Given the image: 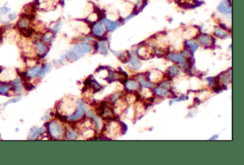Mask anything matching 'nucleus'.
Wrapping results in <instances>:
<instances>
[{
    "label": "nucleus",
    "instance_id": "nucleus-1",
    "mask_svg": "<svg viewBox=\"0 0 244 165\" xmlns=\"http://www.w3.org/2000/svg\"><path fill=\"white\" fill-rule=\"evenodd\" d=\"M48 130L52 138L59 139L64 136V127L57 121H52L48 124Z\"/></svg>",
    "mask_w": 244,
    "mask_h": 165
},
{
    "label": "nucleus",
    "instance_id": "nucleus-2",
    "mask_svg": "<svg viewBox=\"0 0 244 165\" xmlns=\"http://www.w3.org/2000/svg\"><path fill=\"white\" fill-rule=\"evenodd\" d=\"M74 50L78 52L80 54L90 53H92L93 50V46L88 42H78L75 44Z\"/></svg>",
    "mask_w": 244,
    "mask_h": 165
},
{
    "label": "nucleus",
    "instance_id": "nucleus-3",
    "mask_svg": "<svg viewBox=\"0 0 244 165\" xmlns=\"http://www.w3.org/2000/svg\"><path fill=\"white\" fill-rule=\"evenodd\" d=\"M34 49L35 53H37L40 57L45 55L48 51V47L47 44L39 40H35L34 42Z\"/></svg>",
    "mask_w": 244,
    "mask_h": 165
},
{
    "label": "nucleus",
    "instance_id": "nucleus-4",
    "mask_svg": "<svg viewBox=\"0 0 244 165\" xmlns=\"http://www.w3.org/2000/svg\"><path fill=\"white\" fill-rule=\"evenodd\" d=\"M92 34L97 37H102L105 34V31L103 24L101 22H98L92 25Z\"/></svg>",
    "mask_w": 244,
    "mask_h": 165
},
{
    "label": "nucleus",
    "instance_id": "nucleus-5",
    "mask_svg": "<svg viewBox=\"0 0 244 165\" xmlns=\"http://www.w3.org/2000/svg\"><path fill=\"white\" fill-rule=\"evenodd\" d=\"M86 110V107L84 105L83 103L82 102H79V106H78V108L76 112L73 113V114L70 115V116L68 117V119L70 121H75L79 119L80 118L82 117L84 114V112Z\"/></svg>",
    "mask_w": 244,
    "mask_h": 165
},
{
    "label": "nucleus",
    "instance_id": "nucleus-6",
    "mask_svg": "<svg viewBox=\"0 0 244 165\" xmlns=\"http://www.w3.org/2000/svg\"><path fill=\"white\" fill-rule=\"evenodd\" d=\"M17 26L18 29L20 30H25V29H27L31 27V19L30 17L28 16H23L22 18L19 20V21L17 23Z\"/></svg>",
    "mask_w": 244,
    "mask_h": 165
},
{
    "label": "nucleus",
    "instance_id": "nucleus-7",
    "mask_svg": "<svg viewBox=\"0 0 244 165\" xmlns=\"http://www.w3.org/2000/svg\"><path fill=\"white\" fill-rule=\"evenodd\" d=\"M102 24L105 25V28L108 31L112 32L116 30L118 27L120 26V22L118 21H112V20H109L108 18H104L102 20Z\"/></svg>",
    "mask_w": 244,
    "mask_h": 165
},
{
    "label": "nucleus",
    "instance_id": "nucleus-8",
    "mask_svg": "<svg viewBox=\"0 0 244 165\" xmlns=\"http://www.w3.org/2000/svg\"><path fill=\"white\" fill-rule=\"evenodd\" d=\"M218 10L223 14H231L232 9L231 5L228 3V0H222L218 7Z\"/></svg>",
    "mask_w": 244,
    "mask_h": 165
},
{
    "label": "nucleus",
    "instance_id": "nucleus-9",
    "mask_svg": "<svg viewBox=\"0 0 244 165\" xmlns=\"http://www.w3.org/2000/svg\"><path fill=\"white\" fill-rule=\"evenodd\" d=\"M197 40H198V43L203 46H210L211 44H212L213 42V38L211 36L204 34L198 36Z\"/></svg>",
    "mask_w": 244,
    "mask_h": 165
},
{
    "label": "nucleus",
    "instance_id": "nucleus-10",
    "mask_svg": "<svg viewBox=\"0 0 244 165\" xmlns=\"http://www.w3.org/2000/svg\"><path fill=\"white\" fill-rule=\"evenodd\" d=\"M37 4L41 9L49 10L54 7L53 0H37Z\"/></svg>",
    "mask_w": 244,
    "mask_h": 165
},
{
    "label": "nucleus",
    "instance_id": "nucleus-11",
    "mask_svg": "<svg viewBox=\"0 0 244 165\" xmlns=\"http://www.w3.org/2000/svg\"><path fill=\"white\" fill-rule=\"evenodd\" d=\"M168 57H169L170 60H172L174 62L182 63V64H184L185 63V56L183 55L180 54V53H172V54L169 55Z\"/></svg>",
    "mask_w": 244,
    "mask_h": 165
},
{
    "label": "nucleus",
    "instance_id": "nucleus-12",
    "mask_svg": "<svg viewBox=\"0 0 244 165\" xmlns=\"http://www.w3.org/2000/svg\"><path fill=\"white\" fill-rule=\"evenodd\" d=\"M81 57V54L78 53L75 50H70L65 55V57L69 61H76L79 60Z\"/></svg>",
    "mask_w": 244,
    "mask_h": 165
},
{
    "label": "nucleus",
    "instance_id": "nucleus-13",
    "mask_svg": "<svg viewBox=\"0 0 244 165\" xmlns=\"http://www.w3.org/2000/svg\"><path fill=\"white\" fill-rule=\"evenodd\" d=\"M97 50L104 55H107L108 53V46L107 42L105 41H100L97 43Z\"/></svg>",
    "mask_w": 244,
    "mask_h": 165
},
{
    "label": "nucleus",
    "instance_id": "nucleus-14",
    "mask_svg": "<svg viewBox=\"0 0 244 165\" xmlns=\"http://www.w3.org/2000/svg\"><path fill=\"white\" fill-rule=\"evenodd\" d=\"M41 70H42V69H41L40 66H35L33 68L28 70L27 73V75L29 77H31V78L37 77V76H38L40 74Z\"/></svg>",
    "mask_w": 244,
    "mask_h": 165
},
{
    "label": "nucleus",
    "instance_id": "nucleus-15",
    "mask_svg": "<svg viewBox=\"0 0 244 165\" xmlns=\"http://www.w3.org/2000/svg\"><path fill=\"white\" fill-rule=\"evenodd\" d=\"M54 38V33L53 32H47L42 35V40L43 42L45 44H49L52 41Z\"/></svg>",
    "mask_w": 244,
    "mask_h": 165
},
{
    "label": "nucleus",
    "instance_id": "nucleus-16",
    "mask_svg": "<svg viewBox=\"0 0 244 165\" xmlns=\"http://www.w3.org/2000/svg\"><path fill=\"white\" fill-rule=\"evenodd\" d=\"M214 34L215 36L218 37H221V38H225V37H228V34L227 33V32H225V30H223L221 27H216L214 30Z\"/></svg>",
    "mask_w": 244,
    "mask_h": 165
},
{
    "label": "nucleus",
    "instance_id": "nucleus-17",
    "mask_svg": "<svg viewBox=\"0 0 244 165\" xmlns=\"http://www.w3.org/2000/svg\"><path fill=\"white\" fill-rule=\"evenodd\" d=\"M151 53V50L150 47H145V46H142V47H140L138 50V54L139 55L140 57H144V56L149 55Z\"/></svg>",
    "mask_w": 244,
    "mask_h": 165
},
{
    "label": "nucleus",
    "instance_id": "nucleus-18",
    "mask_svg": "<svg viewBox=\"0 0 244 165\" xmlns=\"http://www.w3.org/2000/svg\"><path fill=\"white\" fill-rule=\"evenodd\" d=\"M74 107H75V106H74L73 102L71 101L64 102L63 105H62V108H63L64 110H65L66 113H72V110H70V108L74 110Z\"/></svg>",
    "mask_w": 244,
    "mask_h": 165
},
{
    "label": "nucleus",
    "instance_id": "nucleus-19",
    "mask_svg": "<svg viewBox=\"0 0 244 165\" xmlns=\"http://www.w3.org/2000/svg\"><path fill=\"white\" fill-rule=\"evenodd\" d=\"M186 44L188 45V47L191 49L192 53L195 52V50H197V49L199 47V44L197 42H195L193 41V40H187Z\"/></svg>",
    "mask_w": 244,
    "mask_h": 165
},
{
    "label": "nucleus",
    "instance_id": "nucleus-20",
    "mask_svg": "<svg viewBox=\"0 0 244 165\" xmlns=\"http://www.w3.org/2000/svg\"><path fill=\"white\" fill-rule=\"evenodd\" d=\"M61 27H62V22L61 20L56 22L52 24V25L50 26V29L52 30V32H59V30H60Z\"/></svg>",
    "mask_w": 244,
    "mask_h": 165
},
{
    "label": "nucleus",
    "instance_id": "nucleus-21",
    "mask_svg": "<svg viewBox=\"0 0 244 165\" xmlns=\"http://www.w3.org/2000/svg\"><path fill=\"white\" fill-rule=\"evenodd\" d=\"M13 84L17 93H21L22 91V83H21V80L19 78H17L13 82Z\"/></svg>",
    "mask_w": 244,
    "mask_h": 165
},
{
    "label": "nucleus",
    "instance_id": "nucleus-22",
    "mask_svg": "<svg viewBox=\"0 0 244 165\" xmlns=\"http://www.w3.org/2000/svg\"><path fill=\"white\" fill-rule=\"evenodd\" d=\"M196 34L197 30L195 28H193L187 30V31L184 33V36H185V38H191V37H193Z\"/></svg>",
    "mask_w": 244,
    "mask_h": 165
},
{
    "label": "nucleus",
    "instance_id": "nucleus-23",
    "mask_svg": "<svg viewBox=\"0 0 244 165\" xmlns=\"http://www.w3.org/2000/svg\"><path fill=\"white\" fill-rule=\"evenodd\" d=\"M126 87L128 90H135L138 89V83H135V81L132 80H130L126 83Z\"/></svg>",
    "mask_w": 244,
    "mask_h": 165
},
{
    "label": "nucleus",
    "instance_id": "nucleus-24",
    "mask_svg": "<svg viewBox=\"0 0 244 165\" xmlns=\"http://www.w3.org/2000/svg\"><path fill=\"white\" fill-rule=\"evenodd\" d=\"M11 86L9 85H2L0 84V94L5 95L9 91Z\"/></svg>",
    "mask_w": 244,
    "mask_h": 165
},
{
    "label": "nucleus",
    "instance_id": "nucleus-25",
    "mask_svg": "<svg viewBox=\"0 0 244 165\" xmlns=\"http://www.w3.org/2000/svg\"><path fill=\"white\" fill-rule=\"evenodd\" d=\"M130 65L132 66L133 68L138 69L141 66V63L138 59L135 58V57H132L130 60Z\"/></svg>",
    "mask_w": 244,
    "mask_h": 165
},
{
    "label": "nucleus",
    "instance_id": "nucleus-26",
    "mask_svg": "<svg viewBox=\"0 0 244 165\" xmlns=\"http://www.w3.org/2000/svg\"><path fill=\"white\" fill-rule=\"evenodd\" d=\"M51 64H49V63H47V65H45V67H44V69L42 70H41L40 72V74H39V75H40V77H44L45 76V75L47 73H48V72L49 71V70H51Z\"/></svg>",
    "mask_w": 244,
    "mask_h": 165
},
{
    "label": "nucleus",
    "instance_id": "nucleus-27",
    "mask_svg": "<svg viewBox=\"0 0 244 165\" xmlns=\"http://www.w3.org/2000/svg\"><path fill=\"white\" fill-rule=\"evenodd\" d=\"M45 131V127L40 128V129H38V130H37L36 131H35V133H34V134L32 135V139H36L37 137H38V136H40V135L42 134V133H43Z\"/></svg>",
    "mask_w": 244,
    "mask_h": 165
},
{
    "label": "nucleus",
    "instance_id": "nucleus-28",
    "mask_svg": "<svg viewBox=\"0 0 244 165\" xmlns=\"http://www.w3.org/2000/svg\"><path fill=\"white\" fill-rule=\"evenodd\" d=\"M168 71H169L170 75H173V76L178 75L180 72L178 67H175V66H172V67H170V68L168 69Z\"/></svg>",
    "mask_w": 244,
    "mask_h": 165
},
{
    "label": "nucleus",
    "instance_id": "nucleus-29",
    "mask_svg": "<svg viewBox=\"0 0 244 165\" xmlns=\"http://www.w3.org/2000/svg\"><path fill=\"white\" fill-rule=\"evenodd\" d=\"M155 93H156L158 96H165L168 93L167 90L165 88H158L155 89Z\"/></svg>",
    "mask_w": 244,
    "mask_h": 165
},
{
    "label": "nucleus",
    "instance_id": "nucleus-30",
    "mask_svg": "<svg viewBox=\"0 0 244 165\" xmlns=\"http://www.w3.org/2000/svg\"><path fill=\"white\" fill-rule=\"evenodd\" d=\"M9 11H10V9L7 7H0V17H3V16H5V14L9 13Z\"/></svg>",
    "mask_w": 244,
    "mask_h": 165
},
{
    "label": "nucleus",
    "instance_id": "nucleus-31",
    "mask_svg": "<svg viewBox=\"0 0 244 165\" xmlns=\"http://www.w3.org/2000/svg\"><path fill=\"white\" fill-rule=\"evenodd\" d=\"M67 136H68V139H75V138H77V136H78V133H77V132H75V131H68Z\"/></svg>",
    "mask_w": 244,
    "mask_h": 165
},
{
    "label": "nucleus",
    "instance_id": "nucleus-32",
    "mask_svg": "<svg viewBox=\"0 0 244 165\" xmlns=\"http://www.w3.org/2000/svg\"><path fill=\"white\" fill-rule=\"evenodd\" d=\"M17 17H18V15L16 12H10V13H9V14H8V15H7L8 19H9L10 21H13V20H16V19L17 18Z\"/></svg>",
    "mask_w": 244,
    "mask_h": 165
},
{
    "label": "nucleus",
    "instance_id": "nucleus-33",
    "mask_svg": "<svg viewBox=\"0 0 244 165\" xmlns=\"http://www.w3.org/2000/svg\"><path fill=\"white\" fill-rule=\"evenodd\" d=\"M21 98H21V96H19V97H17V98H15L12 99V100H9V101H8V102H7V103H5V105H4V107H5V106H7V105L10 104V103H17V102L19 101V100H21Z\"/></svg>",
    "mask_w": 244,
    "mask_h": 165
},
{
    "label": "nucleus",
    "instance_id": "nucleus-34",
    "mask_svg": "<svg viewBox=\"0 0 244 165\" xmlns=\"http://www.w3.org/2000/svg\"><path fill=\"white\" fill-rule=\"evenodd\" d=\"M97 19H98V14H96V13H94V14H91L89 17V20H90V21L92 22L96 21Z\"/></svg>",
    "mask_w": 244,
    "mask_h": 165
},
{
    "label": "nucleus",
    "instance_id": "nucleus-35",
    "mask_svg": "<svg viewBox=\"0 0 244 165\" xmlns=\"http://www.w3.org/2000/svg\"><path fill=\"white\" fill-rule=\"evenodd\" d=\"M140 83L142 86H145V87H148V88H152V85H151L150 83H148V82H145L144 81V80H140Z\"/></svg>",
    "mask_w": 244,
    "mask_h": 165
},
{
    "label": "nucleus",
    "instance_id": "nucleus-36",
    "mask_svg": "<svg viewBox=\"0 0 244 165\" xmlns=\"http://www.w3.org/2000/svg\"><path fill=\"white\" fill-rule=\"evenodd\" d=\"M2 30L0 28V42H1V40H2Z\"/></svg>",
    "mask_w": 244,
    "mask_h": 165
},
{
    "label": "nucleus",
    "instance_id": "nucleus-37",
    "mask_svg": "<svg viewBox=\"0 0 244 165\" xmlns=\"http://www.w3.org/2000/svg\"><path fill=\"white\" fill-rule=\"evenodd\" d=\"M97 1H100V0H97Z\"/></svg>",
    "mask_w": 244,
    "mask_h": 165
}]
</instances>
